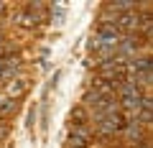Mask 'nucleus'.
Returning <instances> with one entry per match:
<instances>
[{"instance_id": "8", "label": "nucleus", "mask_w": 153, "mask_h": 148, "mask_svg": "<svg viewBox=\"0 0 153 148\" xmlns=\"http://www.w3.org/2000/svg\"><path fill=\"white\" fill-rule=\"evenodd\" d=\"M140 110L153 112V97H151V92H143V97H140Z\"/></svg>"}, {"instance_id": "6", "label": "nucleus", "mask_w": 153, "mask_h": 148, "mask_svg": "<svg viewBox=\"0 0 153 148\" xmlns=\"http://www.w3.org/2000/svg\"><path fill=\"white\" fill-rule=\"evenodd\" d=\"M71 125H89V115L84 107H74L71 110V118H69Z\"/></svg>"}, {"instance_id": "3", "label": "nucleus", "mask_w": 153, "mask_h": 148, "mask_svg": "<svg viewBox=\"0 0 153 148\" xmlns=\"http://www.w3.org/2000/svg\"><path fill=\"white\" fill-rule=\"evenodd\" d=\"M138 23H140V16L135 10H128V13H120L117 16L115 26H117L120 33H138Z\"/></svg>"}, {"instance_id": "7", "label": "nucleus", "mask_w": 153, "mask_h": 148, "mask_svg": "<svg viewBox=\"0 0 153 148\" xmlns=\"http://www.w3.org/2000/svg\"><path fill=\"white\" fill-rule=\"evenodd\" d=\"M16 110H18V100H5V102L0 105V120H8Z\"/></svg>"}, {"instance_id": "11", "label": "nucleus", "mask_w": 153, "mask_h": 148, "mask_svg": "<svg viewBox=\"0 0 153 148\" xmlns=\"http://www.w3.org/2000/svg\"><path fill=\"white\" fill-rule=\"evenodd\" d=\"M135 148H151V141H143L140 146H135Z\"/></svg>"}, {"instance_id": "12", "label": "nucleus", "mask_w": 153, "mask_h": 148, "mask_svg": "<svg viewBox=\"0 0 153 148\" xmlns=\"http://www.w3.org/2000/svg\"><path fill=\"white\" fill-rule=\"evenodd\" d=\"M3 41H5V36H3V31H0V44H3Z\"/></svg>"}, {"instance_id": "13", "label": "nucleus", "mask_w": 153, "mask_h": 148, "mask_svg": "<svg viewBox=\"0 0 153 148\" xmlns=\"http://www.w3.org/2000/svg\"><path fill=\"white\" fill-rule=\"evenodd\" d=\"M3 102H5V97H3V94H0V105H3Z\"/></svg>"}, {"instance_id": "1", "label": "nucleus", "mask_w": 153, "mask_h": 148, "mask_svg": "<svg viewBox=\"0 0 153 148\" xmlns=\"http://www.w3.org/2000/svg\"><path fill=\"white\" fill-rule=\"evenodd\" d=\"M143 36L140 33H123L120 44H117V56H123V59H133V56H140V49H143Z\"/></svg>"}, {"instance_id": "5", "label": "nucleus", "mask_w": 153, "mask_h": 148, "mask_svg": "<svg viewBox=\"0 0 153 148\" xmlns=\"http://www.w3.org/2000/svg\"><path fill=\"white\" fill-rule=\"evenodd\" d=\"M102 100H105V94H100L97 89H92V87H89L87 92H84V97H82V107L87 105L89 110H94V107H97L100 102H102Z\"/></svg>"}, {"instance_id": "4", "label": "nucleus", "mask_w": 153, "mask_h": 148, "mask_svg": "<svg viewBox=\"0 0 153 148\" xmlns=\"http://www.w3.org/2000/svg\"><path fill=\"white\" fill-rule=\"evenodd\" d=\"M28 89H31V82H28L26 77H16V79L8 82L5 92H8V100H18V97H23Z\"/></svg>"}, {"instance_id": "10", "label": "nucleus", "mask_w": 153, "mask_h": 148, "mask_svg": "<svg viewBox=\"0 0 153 148\" xmlns=\"http://www.w3.org/2000/svg\"><path fill=\"white\" fill-rule=\"evenodd\" d=\"M5 10H8V5H5V3H0V18L5 16Z\"/></svg>"}, {"instance_id": "2", "label": "nucleus", "mask_w": 153, "mask_h": 148, "mask_svg": "<svg viewBox=\"0 0 153 148\" xmlns=\"http://www.w3.org/2000/svg\"><path fill=\"white\" fill-rule=\"evenodd\" d=\"M120 135L128 141V148H135V146H140L143 141H148V130L140 123H125V128L120 130Z\"/></svg>"}, {"instance_id": "9", "label": "nucleus", "mask_w": 153, "mask_h": 148, "mask_svg": "<svg viewBox=\"0 0 153 148\" xmlns=\"http://www.w3.org/2000/svg\"><path fill=\"white\" fill-rule=\"evenodd\" d=\"M8 133H10V123H8V120H0V141H5Z\"/></svg>"}]
</instances>
